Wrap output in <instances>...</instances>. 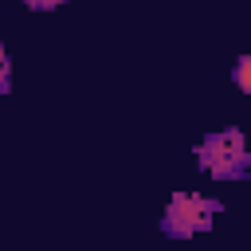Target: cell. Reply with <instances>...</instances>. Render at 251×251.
Returning <instances> with one entry per match:
<instances>
[{
  "label": "cell",
  "instance_id": "cell-4",
  "mask_svg": "<svg viewBox=\"0 0 251 251\" xmlns=\"http://www.w3.org/2000/svg\"><path fill=\"white\" fill-rule=\"evenodd\" d=\"M8 82H12V63H8V47L0 43V94L8 90Z\"/></svg>",
  "mask_w": 251,
  "mask_h": 251
},
{
  "label": "cell",
  "instance_id": "cell-1",
  "mask_svg": "<svg viewBox=\"0 0 251 251\" xmlns=\"http://www.w3.org/2000/svg\"><path fill=\"white\" fill-rule=\"evenodd\" d=\"M196 161L212 180H239L251 169V149L243 129H216L196 145Z\"/></svg>",
  "mask_w": 251,
  "mask_h": 251
},
{
  "label": "cell",
  "instance_id": "cell-3",
  "mask_svg": "<svg viewBox=\"0 0 251 251\" xmlns=\"http://www.w3.org/2000/svg\"><path fill=\"white\" fill-rule=\"evenodd\" d=\"M235 86H239L243 94H251V59H247V55L235 59Z\"/></svg>",
  "mask_w": 251,
  "mask_h": 251
},
{
  "label": "cell",
  "instance_id": "cell-5",
  "mask_svg": "<svg viewBox=\"0 0 251 251\" xmlns=\"http://www.w3.org/2000/svg\"><path fill=\"white\" fill-rule=\"evenodd\" d=\"M24 8H31V12H55V8H63L67 0H20Z\"/></svg>",
  "mask_w": 251,
  "mask_h": 251
},
{
  "label": "cell",
  "instance_id": "cell-2",
  "mask_svg": "<svg viewBox=\"0 0 251 251\" xmlns=\"http://www.w3.org/2000/svg\"><path fill=\"white\" fill-rule=\"evenodd\" d=\"M220 212H224V204L204 192H176V196H169V204L161 212V231L169 239H192V235L208 231Z\"/></svg>",
  "mask_w": 251,
  "mask_h": 251
}]
</instances>
